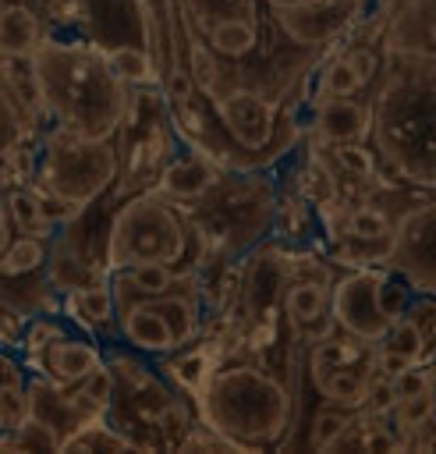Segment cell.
<instances>
[{
    "label": "cell",
    "instance_id": "11",
    "mask_svg": "<svg viewBox=\"0 0 436 454\" xmlns=\"http://www.w3.org/2000/svg\"><path fill=\"white\" fill-rule=\"evenodd\" d=\"M436 206L425 192L415 206H408L393 227H390V245H386V262L415 294H432L436 291V270H432V245H436Z\"/></svg>",
    "mask_w": 436,
    "mask_h": 454
},
{
    "label": "cell",
    "instance_id": "1",
    "mask_svg": "<svg viewBox=\"0 0 436 454\" xmlns=\"http://www.w3.org/2000/svg\"><path fill=\"white\" fill-rule=\"evenodd\" d=\"M39 117L82 138H117L135 89L113 71L103 50L71 32H50L21 60Z\"/></svg>",
    "mask_w": 436,
    "mask_h": 454
},
{
    "label": "cell",
    "instance_id": "30",
    "mask_svg": "<svg viewBox=\"0 0 436 454\" xmlns=\"http://www.w3.org/2000/svg\"><path fill=\"white\" fill-rule=\"evenodd\" d=\"M11 234H14V227H11V216H7V202H4V192H0V252H4V245L11 241Z\"/></svg>",
    "mask_w": 436,
    "mask_h": 454
},
{
    "label": "cell",
    "instance_id": "16",
    "mask_svg": "<svg viewBox=\"0 0 436 454\" xmlns=\"http://www.w3.org/2000/svg\"><path fill=\"white\" fill-rule=\"evenodd\" d=\"M330 273L319 270V273H305V277H294L284 294H280V316L298 330V333H323L330 330Z\"/></svg>",
    "mask_w": 436,
    "mask_h": 454
},
{
    "label": "cell",
    "instance_id": "26",
    "mask_svg": "<svg viewBox=\"0 0 436 454\" xmlns=\"http://www.w3.org/2000/svg\"><path fill=\"white\" fill-rule=\"evenodd\" d=\"M362 92H365V82L358 78V71L347 64L344 53H333L323 60L312 99H319V96H362Z\"/></svg>",
    "mask_w": 436,
    "mask_h": 454
},
{
    "label": "cell",
    "instance_id": "6",
    "mask_svg": "<svg viewBox=\"0 0 436 454\" xmlns=\"http://www.w3.org/2000/svg\"><path fill=\"white\" fill-rule=\"evenodd\" d=\"M67 18L82 39L106 53L113 71L135 85H156L152 46H149V21L142 0H64Z\"/></svg>",
    "mask_w": 436,
    "mask_h": 454
},
{
    "label": "cell",
    "instance_id": "18",
    "mask_svg": "<svg viewBox=\"0 0 436 454\" xmlns=\"http://www.w3.org/2000/svg\"><path fill=\"white\" fill-rule=\"evenodd\" d=\"M262 21L266 14H230V18H216L213 25H206L202 32H195L202 39V46L216 57V60H248L252 53L262 50Z\"/></svg>",
    "mask_w": 436,
    "mask_h": 454
},
{
    "label": "cell",
    "instance_id": "32",
    "mask_svg": "<svg viewBox=\"0 0 436 454\" xmlns=\"http://www.w3.org/2000/svg\"><path fill=\"white\" fill-rule=\"evenodd\" d=\"M7 426H11V422H7V415H4V408H0V433H4Z\"/></svg>",
    "mask_w": 436,
    "mask_h": 454
},
{
    "label": "cell",
    "instance_id": "27",
    "mask_svg": "<svg viewBox=\"0 0 436 454\" xmlns=\"http://www.w3.org/2000/svg\"><path fill=\"white\" fill-rule=\"evenodd\" d=\"M354 411H347V408H337V404H319V411L312 415V429H308V447L312 450H326L330 447V440L347 426V419H351Z\"/></svg>",
    "mask_w": 436,
    "mask_h": 454
},
{
    "label": "cell",
    "instance_id": "19",
    "mask_svg": "<svg viewBox=\"0 0 436 454\" xmlns=\"http://www.w3.org/2000/svg\"><path fill=\"white\" fill-rule=\"evenodd\" d=\"M60 316L67 323H74L78 330L96 333V337L103 330H113V287H110V277L99 273L96 280L67 287L64 298H60Z\"/></svg>",
    "mask_w": 436,
    "mask_h": 454
},
{
    "label": "cell",
    "instance_id": "13",
    "mask_svg": "<svg viewBox=\"0 0 436 454\" xmlns=\"http://www.w3.org/2000/svg\"><path fill=\"white\" fill-rule=\"evenodd\" d=\"M372 39L386 57H432V0H383Z\"/></svg>",
    "mask_w": 436,
    "mask_h": 454
},
{
    "label": "cell",
    "instance_id": "25",
    "mask_svg": "<svg viewBox=\"0 0 436 454\" xmlns=\"http://www.w3.org/2000/svg\"><path fill=\"white\" fill-rule=\"evenodd\" d=\"M4 202H7V216H11L14 234H43V238H53V231H50V227L43 223V216H39V202H35L32 181L7 184V188H4Z\"/></svg>",
    "mask_w": 436,
    "mask_h": 454
},
{
    "label": "cell",
    "instance_id": "17",
    "mask_svg": "<svg viewBox=\"0 0 436 454\" xmlns=\"http://www.w3.org/2000/svg\"><path fill=\"white\" fill-rule=\"evenodd\" d=\"M312 135L323 145L369 138V103L362 96H319V99H312Z\"/></svg>",
    "mask_w": 436,
    "mask_h": 454
},
{
    "label": "cell",
    "instance_id": "7",
    "mask_svg": "<svg viewBox=\"0 0 436 454\" xmlns=\"http://www.w3.org/2000/svg\"><path fill=\"white\" fill-rule=\"evenodd\" d=\"M415 291L390 266H351L330 280V323L376 344L411 305Z\"/></svg>",
    "mask_w": 436,
    "mask_h": 454
},
{
    "label": "cell",
    "instance_id": "12",
    "mask_svg": "<svg viewBox=\"0 0 436 454\" xmlns=\"http://www.w3.org/2000/svg\"><path fill=\"white\" fill-rule=\"evenodd\" d=\"M18 362L32 376H43L57 387H74L103 362V344H99L96 333H85V330H78L74 323H67L60 316L57 330L35 351L18 355Z\"/></svg>",
    "mask_w": 436,
    "mask_h": 454
},
{
    "label": "cell",
    "instance_id": "9",
    "mask_svg": "<svg viewBox=\"0 0 436 454\" xmlns=\"http://www.w3.org/2000/svg\"><path fill=\"white\" fill-rule=\"evenodd\" d=\"M209 114L220 124V135L245 153L248 160L259 156H273V142L280 135V99L262 92L259 85H245V82H230L227 89H209L202 92Z\"/></svg>",
    "mask_w": 436,
    "mask_h": 454
},
{
    "label": "cell",
    "instance_id": "24",
    "mask_svg": "<svg viewBox=\"0 0 436 454\" xmlns=\"http://www.w3.org/2000/svg\"><path fill=\"white\" fill-rule=\"evenodd\" d=\"M50 238L43 234H11V241L0 252V277H28L46 266Z\"/></svg>",
    "mask_w": 436,
    "mask_h": 454
},
{
    "label": "cell",
    "instance_id": "3",
    "mask_svg": "<svg viewBox=\"0 0 436 454\" xmlns=\"http://www.w3.org/2000/svg\"><path fill=\"white\" fill-rule=\"evenodd\" d=\"M195 419L230 450L255 454L280 447L294 422V390L259 362L209 365L191 387Z\"/></svg>",
    "mask_w": 436,
    "mask_h": 454
},
{
    "label": "cell",
    "instance_id": "8",
    "mask_svg": "<svg viewBox=\"0 0 436 454\" xmlns=\"http://www.w3.org/2000/svg\"><path fill=\"white\" fill-rule=\"evenodd\" d=\"M305 376H308V387L319 394L323 404L358 411L365 387L376 376V344L358 340V337L330 326L308 340Z\"/></svg>",
    "mask_w": 436,
    "mask_h": 454
},
{
    "label": "cell",
    "instance_id": "22",
    "mask_svg": "<svg viewBox=\"0 0 436 454\" xmlns=\"http://www.w3.org/2000/svg\"><path fill=\"white\" fill-rule=\"evenodd\" d=\"M57 450H64V454H96V450L113 454V450H142V447L124 429H117L106 415H96V419L82 422L74 433H67L57 443Z\"/></svg>",
    "mask_w": 436,
    "mask_h": 454
},
{
    "label": "cell",
    "instance_id": "2",
    "mask_svg": "<svg viewBox=\"0 0 436 454\" xmlns=\"http://www.w3.org/2000/svg\"><path fill=\"white\" fill-rule=\"evenodd\" d=\"M369 92V145L393 181L432 192V57H386Z\"/></svg>",
    "mask_w": 436,
    "mask_h": 454
},
{
    "label": "cell",
    "instance_id": "31",
    "mask_svg": "<svg viewBox=\"0 0 436 454\" xmlns=\"http://www.w3.org/2000/svg\"><path fill=\"white\" fill-rule=\"evenodd\" d=\"M262 11H276V7H298V4H312V0H259Z\"/></svg>",
    "mask_w": 436,
    "mask_h": 454
},
{
    "label": "cell",
    "instance_id": "20",
    "mask_svg": "<svg viewBox=\"0 0 436 454\" xmlns=\"http://www.w3.org/2000/svg\"><path fill=\"white\" fill-rule=\"evenodd\" d=\"M333 450H369V454H393L404 450V433L393 426L390 415H365L354 411L347 419V426L330 440L326 454Z\"/></svg>",
    "mask_w": 436,
    "mask_h": 454
},
{
    "label": "cell",
    "instance_id": "4",
    "mask_svg": "<svg viewBox=\"0 0 436 454\" xmlns=\"http://www.w3.org/2000/svg\"><path fill=\"white\" fill-rule=\"evenodd\" d=\"M191 241H195V227L188 213L152 184L138 188L113 209L106 223L103 252H99L103 273L128 270L135 262H167L177 270L191 252Z\"/></svg>",
    "mask_w": 436,
    "mask_h": 454
},
{
    "label": "cell",
    "instance_id": "28",
    "mask_svg": "<svg viewBox=\"0 0 436 454\" xmlns=\"http://www.w3.org/2000/svg\"><path fill=\"white\" fill-rule=\"evenodd\" d=\"M340 53L347 57V64L358 71V78H362L365 89H369L372 78H376L379 67H383V53H379V46H376V43H351V46H344Z\"/></svg>",
    "mask_w": 436,
    "mask_h": 454
},
{
    "label": "cell",
    "instance_id": "5",
    "mask_svg": "<svg viewBox=\"0 0 436 454\" xmlns=\"http://www.w3.org/2000/svg\"><path fill=\"white\" fill-rule=\"evenodd\" d=\"M121 174L117 138H82L60 124L39 128L32 145V181L74 206H92L113 192Z\"/></svg>",
    "mask_w": 436,
    "mask_h": 454
},
{
    "label": "cell",
    "instance_id": "10",
    "mask_svg": "<svg viewBox=\"0 0 436 454\" xmlns=\"http://www.w3.org/2000/svg\"><path fill=\"white\" fill-rule=\"evenodd\" d=\"M369 11V0H312L298 7L262 11L280 39L298 50H326L351 35Z\"/></svg>",
    "mask_w": 436,
    "mask_h": 454
},
{
    "label": "cell",
    "instance_id": "21",
    "mask_svg": "<svg viewBox=\"0 0 436 454\" xmlns=\"http://www.w3.org/2000/svg\"><path fill=\"white\" fill-rule=\"evenodd\" d=\"M46 35V21L39 18V11L25 0H4L0 4V60L21 64L39 39Z\"/></svg>",
    "mask_w": 436,
    "mask_h": 454
},
{
    "label": "cell",
    "instance_id": "29",
    "mask_svg": "<svg viewBox=\"0 0 436 454\" xmlns=\"http://www.w3.org/2000/svg\"><path fill=\"white\" fill-rule=\"evenodd\" d=\"M103 415H106V408H110V401H113V372H110V365L106 362H99L82 383H74Z\"/></svg>",
    "mask_w": 436,
    "mask_h": 454
},
{
    "label": "cell",
    "instance_id": "15",
    "mask_svg": "<svg viewBox=\"0 0 436 454\" xmlns=\"http://www.w3.org/2000/svg\"><path fill=\"white\" fill-rule=\"evenodd\" d=\"M39 135V106L11 74V60H0V156L21 153Z\"/></svg>",
    "mask_w": 436,
    "mask_h": 454
},
{
    "label": "cell",
    "instance_id": "23",
    "mask_svg": "<svg viewBox=\"0 0 436 454\" xmlns=\"http://www.w3.org/2000/svg\"><path fill=\"white\" fill-rule=\"evenodd\" d=\"M326 153H330V160H333V174H347V177H354V181H362V184H372V181H379V174H383V163H379V156H376V149L369 145V138H351V142H333V145H326Z\"/></svg>",
    "mask_w": 436,
    "mask_h": 454
},
{
    "label": "cell",
    "instance_id": "14",
    "mask_svg": "<svg viewBox=\"0 0 436 454\" xmlns=\"http://www.w3.org/2000/svg\"><path fill=\"white\" fill-rule=\"evenodd\" d=\"M223 170L227 167L216 156H209L206 149L188 145V142H177L174 153L167 156V163L160 167L152 188L163 192L167 199H174L177 206H191V202H199L216 184V177Z\"/></svg>",
    "mask_w": 436,
    "mask_h": 454
}]
</instances>
